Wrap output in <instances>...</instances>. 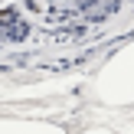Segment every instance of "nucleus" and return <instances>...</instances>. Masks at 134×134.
I'll list each match as a JSON object with an SVG mask.
<instances>
[{"mask_svg":"<svg viewBox=\"0 0 134 134\" xmlns=\"http://www.w3.org/2000/svg\"><path fill=\"white\" fill-rule=\"evenodd\" d=\"M26 36V23L20 20L16 10H3L0 13V43H16Z\"/></svg>","mask_w":134,"mask_h":134,"instance_id":"f257e3e1","label":"nucleus"},{"mask_svg":"<svg viewBox=\"0 0 134 134\" xmlns=\"http://www.w3.org/2000/svg\"><path fill=\"white\" fill-rule=\"evenodd\" d=\"M79 3H82V10L88 13L92 20H102V16H108L118 7V0H79Z\"/></svg>","mask_w":134,"mask_h":134,"instance_id":"f03ea898","label":"nucleus"}]
</instances>
